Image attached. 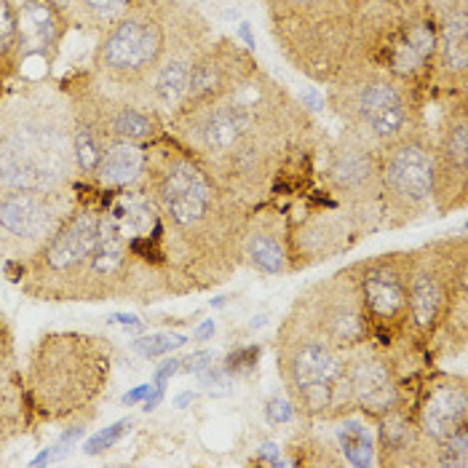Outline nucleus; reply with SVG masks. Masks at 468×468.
Returning <instances> with one entry per match:
<instances>
[{
    "label": "nucleus",
    "mask_w": 468,
    "mask_h": 468,
    "mask_svg": "<svg viewBox=\"0 0 468 468\" xmlns=\"http://www.w3.org/2000/svg\"><path fill=\"white\" fill-rule=\"evenodd\" d=\"M166 132L250 207L305 193L324 150L308 105L260 65L228 91L177 110Z\"/></svg>",
    "instance_id": "1"
},
{
    "label": "nucleus",
    "mask_w": 468,
    "mask_h": 468,
    "mask_svg": "<svg viewBox=\"0 0 468 468\" xmlns=\"http://www.w3.org/2000/svg\"><path fill=\"white\" fill-rule=\"evenodd\" d=\"M140 182L158 207L172 257L193 294L225 284L244 265L254 207L222 187L169 132L147 143Z\"/></svg>",
    "instance_id": "2"
},
{
    "label": "nucleus",
    "mask_w": 468,
    "mask_h": 468,
    "mask_svg": "<svg viewBox=\"0 0 468 468\" xmlns=\"http://www.w3.org/2000/svg\"><path fill=\"white\" fill-rule=\"evenodd\" d=\"M75 118L68 94L33 83L0 105V193L70 190L75 166Z\"/></svg>",
    "instance_id": "3"
},
{
    "label": "nucleus",
    "mask_w": 468,
    "mask_h": 468,
    "mask_svg": "<svg viewBox=\"0 0 468 468\" xmlns=\"http://www.w3.org/2000/svg\"><path fill=\"white\" fill-rule=\"evenodd\" d=\"M108 337L89 332H48L37 337L25 372V394L43 420H91L108 394L112 372Z\"/></svg>",
    "instance_id": "4"
},
{
    "label": "nucleus",
    "mask_w": 468,
    "mask_h": 468,
    "mask_svg": "<svg viewBox=\"0 0 468 468\" xmlns=\"http://www.w3.org/2000/svg\"><path fill=\"white\" fill-rule=\"evenodd\" d=\"M268 33L289 68L329 86L351 65L367 8L359 0H262Z\"/></svg>",
    "instance_id": "5"
},
{
    "label": "nucleus",
    "mask_w": 468,
    "mask_h": 468,
    "mask_svg": "<svg viewBox=\"0 0 468 468\" xmlns=\"http://www.w3.org/2000/svg\"><path fill=\"white\" fill-rule=\"evenodd\" d=\"M468 329V239L441 236L410 250L407 343L426 359L444 337Z\"/></svg>",
    "instance_id": "6"
},
{
    "label": "nucleus",
    "mask_w": 468,
    "mask_h": 468,
    "mask_svg": "<svg viewBox=\"0 0 468 468\" xmlns=\"http://www.w3.org/2000/svg\"><path fill=\"white\" fill-rule=\"evenodd\" d=\"M436 48L439 25L433 0H375L364 14L348 68L364 65L388 72L429 100Z\"/></svg>",
    "instance_id": "7"
},
{
    "label": "nucleus",
    "mask_w": 468,
    "mask_h": 468,
    "mask_svg": "<svg viewBox=\"0 0 468 468\" xmlns=\"http://www.w3.org/2000/svg\"><path fill=\"white\" fill-rule=\"evenodd\" d=\"M326 105L343 132L375 150H386L429 126V100L423 94L388 72L364 65L346 68L326 86Z\"/></svg>",
    "instance_id": "8"
},
{
    "label": "nucleus",
    "mask_w": 468,
    "mask_h": 468,
    "mask_svg": "<svg viewBox=\"0 0 468 468\" xmlns=\"http://www.w3.org/2000/svg\"><path fill=\"white\" fill-rule=\"evenodd\" d=\"M276 372L294 412L329 423L346 415L343 354L292 305L276 335Z\"/></svg>",
    "instance_id": "9"
},
{
    "label": "nucleus",
    "mask_w": 468,
    "mask_h": 468,
    "mask_svg": "<svg viewBox=\"0 0 468 468\" xmlns=\"http://www.w3.org/2000/svg\"><path fill=\"white\" fill-rule=\"evenodd\" d=\"M169 5L172 0H137L100 36L89 75L110 89L150 100V83L166 51Z\"/></svg>",
    "instance_id": "10"
},
{
    "label": "nucleus",
    "mask_w": 468,
    "mask_h": 468,
    "mask_svg": "<svg viewBox=\"0 0 468 468\" xmlns=\"http://www.w3.org/2000/svg\"><path fill=\"white\" fill-rule=\"evenodd\" d=\"M100 230V204H86L78 196L70 217L25 265V294L46 303H80L86 271Z\"/></svg>",
    "instance_id": "11"
},
{
    "label": "nucleus",
    "mask_w": 468,
    "mask_h": 468,
    "mask_svg": "<svg viewBox=\"0 0 468 468\" xmlns=\"http://www.w3.org/2000/svg\"><path fill=\"white\" fill-rule=\"evenodd\" d=\"M433 215V134L423 126L380 150V217L386 230H399Z\"/></svg>",
    "instance_id": "12"
},
{
    "label": "nucleus",
    "mask_w": 468,
    "mask_h": 468,
    "mask_svg": "<svg viewBox=\"0 0 468 468\" xmlns=\"http://www.w3.org/2000/svg\"><path fill=\"white\" fill-rule=\"evenodd\" d=\"M72 108V118L94 132L100 143H153L166 132V123L153 102L140 94L118 91L86 72L83 80L62 86Z\"/></svg>",
    "instance_id": "13"
},
{
    "label": "nucleus",
    "mask_w": 468,
    "mask_h": 468,
    "mask_svg": "<svg viewBox=\"0 0 468 468\" xmlns=\"http://www.w3.org/2000/svg\"><path fill=\"white\" fill-rule=\"evenodd\" d=\"M319 187L346 207L369 230H383L380 217V150L340 129L337 140L322 153Z\"/></svg>",
    "instance_id": "14"
},
{
    "label": "nucleus",
    "mask_w": 468,
    "mask_h": 468,
    "mask_svg": "<svg viewBox=\"0 0 468 468\" xmlns=\"http://www.w3.org/2000/svg\"><path fill=\"white\" fill-rule=\"evenodd\" d=\"M372 329V343L383 348H410L407 343V292H410V252H386L364 257L348 265ZM418 354V351H415Z\"/></svg>",
    "instance_id": "15"
},
{
    "label": "nucleus",
    "mask_w": 468,
    "mask_h": 468,
    "mask_svg": "<svg viewBox=\"0 0 468 468\" xmlns=\"http://www.w3.org/2000/svg\"><path fill=\"white\" fill-rule=\"evenodd\" d=\"M78 204L70 190L0 193V265H27Z\"/></svg>",
    "instance_id": "16"
},
{
    "label": "nucleus",
    "mask_w": 468,
    "mask_h": 468,
    "mask_svg": "<svg viewBox=\"0 0 468 468\" xmlns=\"http://www.w3.org/2000/svg\"><path fill=\"white\" fill-rule=\"evenodd\" d=\"M212 37H215V27L196 5L185 0H172L166 51L150 83V102L164 123H169V118L180 108L190 83V72L196 68L201 51L212 43Z\"/></svg>",
    "instance_id": "17"
},
{
    "label": "nucleus",
    "mask_w": 468,
    "mask_h": 468,
    "mask_svg": "<svg viewBox=\"0 0 468 468\" xmlns=\"http://www.w3.org/2000/svg\"><path fill=\"white\" fill-rule=\"evenodd\" d=\"M294 308L340 354H348L372 340L359 287L348 265L329 279L311 284L294 300Z\"/></svg>",
    "instance_id": "18"
},
{
    "label": "nucleus",
    "mask_w": 468,
    "mask_h": 468,
    "mask_svg": "<svg viewBox=\"0 0 468 468\" xmlns=\"http://www.w3.org/2000/svg\"><path fill=\"white\" fill-rule=\"evenodd\" d=\"M431 134L436 217L463 212L468 204V97L439 105Z\"/></svg>",
    "instance_id": "19"
},
{
    "label": "nucleus",
    "mask_w": 468,
    "mask_h": 468,
    "mask_svg": "<svg viewBox=\"0 0 468 468\" xmlns=\"http://www.w3.org/2000/svg\"><path fill=\"white\" fill-rule=\"evenodd\" d=\"M412 418L418 429L433 444L450 439L468 426V380L466 375L426 369L412 394Z\"/></svg>",
    "instance_id": "20"
},
{
    "label": "nucleus",
    "mask_w": 468,
    "mask_h": 468,
    "mask_svg": "<svg viewBox=\"0 0 468 468\" xmlns=\"http://www.w3.org/2000/svg\"><path fill=\"white\" fill-rule=\"evenodd\" d=\"M439 48L433 65L429 102L468 97V0H433Z\"/></svg>",
    "instance_id": "21"
},
{
    "label": "nucleus",
    "mask_w": 468,
    "mask_h": 468,
    "mask_svg": "<svg viewBox=\"0 0 468 468\" xmlns=\"http://www.w3.org/2000/svg\"><path fill=\"white\" fill-rule=\"evenodd\" d=\"M257 65L260 62L254 59L252 51L239 46V37L233 40L228 36H215L212 43L201 51L196 68L190 72V83H187V91L182 97L180 108L204 102L209 97L228 91L241 78H247Z\"/></svg>",
    "instance_id": "22"
},
{
    "label": "nucleus",
    "mask_w": 468,
    "mask_h": 468,
    "mask_svg": "<svg viewBox=\"0 0 468 468\" xmlns=\"http://www.w3.org/2000/svg\"><path fill=\"white\" fill-rule=\"evenodd\" d=\"M375 463L386 468H433L436 444L418 429L412 410L397 407L375 420Z\"/></svg>",
    "instance_id": "23"
},
{
    "label": "nucleus",
    "mask_w": 468,
    "mask_h": 468,
    "mask_svg": "<svg viewBox=\"0 0 468 468\" xmlns=\"http://www.w3.org/2000/svg\"><path fill=\"white\" fill-rule=\"evenodd\" d=\"M244 265L265 276L292 273L287 207L282 204L254 207L244 233Z\"/></svg>",
    "instance_id": "24"
},
{
    "label": "nucleus",
    "mask_w": 468,
    "mask_h": 468,
    "mask_svg": "<svg viewBox=\"0 0 468 468\" xmlns=\"http://www.w3.org/2000/svg\"><path fill=\"white\" fill-rule=\"evenodd\" d=\"M19 11V46L16 65L19 70L30 59H43L46 68L54 65L59 43L68 33V22L57 14L48 0H16Z\"/></svg>",
    "instance_id": "25"
},
{
    "label": "nucleus",
    "mask_w": 468,
    "mask_h": 468,
    "mask_svg": "<svg viewBox=\"0 0 468 468\" xmlns=\"http://www.w3.org/2000/svg\"><path fill=\"white\" fill-rule=\"evenodd\" d=\"M25 429V378L5 319L0 316V444Z\"/></svg>",
    "instance_id": "26"
},
{
    "label": "nucleus",
    "mask_w": 468,
    "mask_h": 468,
    "mask_svg": "<svg viewBox=\"0 0 468 468\" xmlns=\"http://www.w3.org/2000/svg\"><path fill=\"white\" fill-rule=\"evenodd\" d=\"M144 164H147V143H112L105 147L91 182L105 190L129 187L140 182L144 175Z\"/></svg>",
    "instance_id": "27"
},
{
    "label": "nucleus",
    "mask_w": 468,
    "mask_h": 468,
    "mask_svg": "<svg viewBox=\"0 0 468 468\" xmlns=\"http://www.w3.org/2000/svg\"><path fill=\"white\" fill-rule=\"evenodd\" d=\"M329 423H337L335 439L343 461L351 466H375V429H369V418L364 415H343Z\"/></svg>",
    "instance_id": "28"
},
{
    "label": "nucleus",
    "mask_w": 468,
    "mask_h": 468,
    "mask_svg": "<svg viewBox=\"0 0 468 468\" xmlns=\"http://www.w3.org/2000/svg\"><path fill=\"white\" fill-rule=\"evenodd\" d=\"M137 0H70L65 22L89 36H102Z\"/></svg>",
    "instance_id": "29"
},
{
    "label": "nucleus",
    "mask_w": 468,
    "mask_h": 468,
    "mask_svg": "<svg viewBox=\"0 0 468 468\" xmlns=\"http://www.w3.org/2000/svg\"><path fill=\"white\" fill-rule=\"evenodd\" d=\"M16 46H19V11H16V0H0V75L8 78V80L19 72Z\"/></svg>",
    "instance_id": "30"
},
{
    "label": "nucleus",
    "mask_w": 468,
    "mask_h": 468,
    "mask_svg": "<svg viewBox=\"0 0 468 468\" xmlns=\"http://www.w3.org/2000/svg\"><path fill=\"white\" fill-rule=\"evenodd\" d=\"M72 144H75V166H78V180L91 182L97 175V166L102 161L105 144L94 137L91 129H86L83 123L75 121V132H72Z\"/></svg>",
    "instance_id": "31"
},
{
    "label": "nucleus",
    "mask_w": 468,
    "mask_h": 468,
    "mask_svg": "<svg viewBox=\"0 0 468 468\" xmlns=\"http://www.w3.org/2000/svg\"><path fill=\"white\" fill-rule=\"evenodd\" d=\"M187 343L185 335H175V332H158V335H147L132 343V351H137L144 359H155V356H164L169 351H177Z\"/></svg>",
    "instance_id": "32"
},
{
    "label": "nucleus",
    "mask_w": 468,
    "mask_h": 468,
    "mask_svg": "<svg viewBox=\"0 0 468 468\" xmlns=\"http://www.w3.org/2000/svg\"><path fill=\"white\" fill-rule=\"evenodd\" d=\"M198 380L204 386L207 394H215V397H225L230 394V386H233V372L225 367V364H209L204 372H198Z\"/></svg>",
    "instance_id": "33"
},
{
    "label": "nucleus",
    "mask_w": 468,
    "mask_h": 468,
    "mask_svg": "<svg viewBox=\"0 0 468 468\" xmlns=\"http://www.w3.org/2000/svg\"><path fill=\"white\" fill-rule=\"evenodd\" d=\"M126 429H132V420L129 418H123V420H118V423H112L110 429H105V431L94 433L86 444H83V452L86 455H100V452H105V450H110L123 433H126Z\"/></svg>",
    "instance_id": "34"
},
{
    "label": "nucleus",
    "mask_w": 468,
    "mask_h": 468,
    "mask_svg": "<svg viewBox=\"0 0 468 468\" xmlns=\"http://www.w3.org/2000/svg\"><path fill=\"white\" fill-rule=\"evenodd\" d=\"M257 361H260V346H244V348L233 351V354L225 359V367H228L233 375H247V372H252L254 367H257Z\"/></svg>",
    "instance_id": "35"
},
{
    "label": "nucleus",
    "mask_w": 468,
    "mask_h": 468,
    "mask_svg": "<svg viewBox=\"0 0 468 468\" xmlns=\"http://www.w3.org/2000/svg\"><path fill=\"white\" fill-rule=\"evenodd\" d=\"M180 372V359H166L158 369H155V380H153V388L155 394H164L166 391V383L169 378H175Z\"/></svg>",
    "instance_id": "36"
},
{
    "label": "nucleus",
    "mask_w": 468,
    "mask_h": 468,
    "mask_svg": "<svg viewBox=\"0 0 468 468\" xmlns=\"http://www.w3.org/2000/svg\"><path fill=\"white\" fill-rule=\"evenodd\" d=\"M212 361H215V354H212V351H196V354H190L185 361H180V372H193V375H198V372H204Z\"/></svg>",
    "instance_id": "37"
},
{
    "label": "nucleus",
    "mask_w": 468,
    "mask_h": 468,
    "mask_svg": "<svg viewBox=\"0 0 468 468\" xmlns=\"http://www.w3.org/2000/svg\"><path fill=\"white\" fill-rule=\"evenodd\" d=\"M292 415H294V407H292V401H271L268 404V418L273 420V423H287L292 420Z\"/></svg>",
    "instance_id": "38"
},
{
    "label": "nucleus",
    "mask_w": 468,
    "mask_h": 468,
    "mask_svg": "<svg viewBox=\"0 0 468 468\" xmlns=\"http://www.w3.org/2000/svg\"><path fill=\"white\" fill-rule=\"evenodd\" d=\"M147 394H150V386H140V388H134L132 394H126V397H123V404H126V407H132L134 401H140V399H144Z\"/></svg>",
    "instance_id": "39"
},
{
    "label": "nucleus",
    "mask_w": 468,
    "mask_h": 468,
    "mask_svg": "<svg viewBox=\"0 0 468 468\" xmlns=\"http://www.w3.org/2000/svg\"><path fill=\"white\" fill-rule=\"evenodd\" d=\"M212 335H215V322H204V324L193 332V337H196V340H209Z\"/></svg>",
    "instance_id": "40"
},
{
    "label": "nucleus",
    "mask_w": 468,
    "mask_h": 468,
    "mask_svg": "<svg viewBox=\"0 0 468 468\" xmlns=\"http://www.w3.org/2000/svg\"><path fill=\"white\" fill-rule=\"evenodd\" d=\"M110 322H118V324H126V326H140L143 322L137 319V316H123V314H112L110 316Z\"/></svg>",
    "instance_id": "41"
},
{
    "label": "nucleus",
    "mask_w": 468,
    "mask_h": 468,
    "mask_svg": "<svg viewBox=\"0 0 468 468\" xmlns=\"http://www.w3.org/2000/svg\"><path fill=\"white\" fill-rule=\"evenodd\" d=\"M5 86H8V78L0 75V105H3V100H5Z\"/></svg>",
    "instance_id": "42"
},
{
    "label": "nucleus",
    "mask_w": 468,
    "mask_h": 468,
    "mask_svg": "<svg viewBox=\"0 0 468 468\" xmlns=\"http://www.w3.org/2000/svg\"><path fill=\"white\" fill-rule=\"evenodd\" d=\"M193 399H196V394H182V397L177 399V407H185V404H187V401H193Z\"/></svg>",
    "instance_id": "43"
},
{
    "label": "nucleus",
    "mask_w": 468,
    "mask_h": 468,
    "mask_svg": "<svg viewBox=\"0 0 468 468\" xmlns=\"http://www.w3.org/2000/svg\"><path fill=\"white\" fill-rule=\"evenodd\" d=\"M361 5H364V8H369V5H372V3H375V0H359Z\"/></svg>",
    "instance_id": "44"
}]
</instances>
